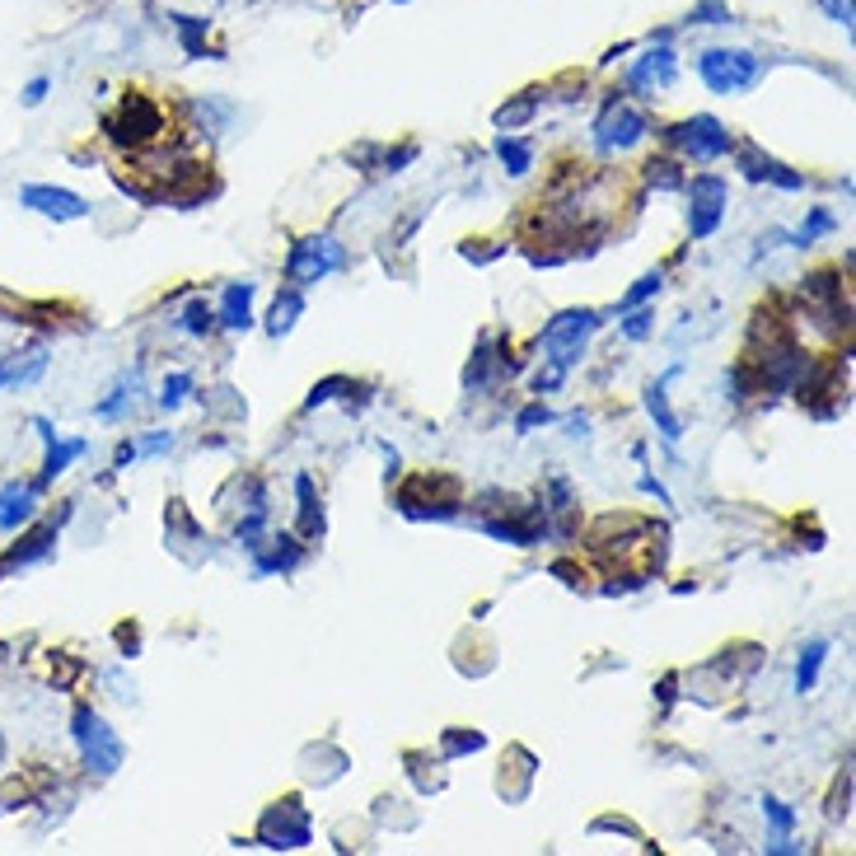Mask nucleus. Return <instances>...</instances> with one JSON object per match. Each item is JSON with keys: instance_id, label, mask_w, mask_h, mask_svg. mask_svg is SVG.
<instances>
[{"instance_id": "obj_1", "label": "nucleus", "mask_w": 856, "mask_h": 856, "mask_svg": "<svg viewBox=\"0 0 856 856\" xmlns=\"http://www.w3.org/2000/svg\"><path fill=\"white\" fill-rule=\"evenodd\" d=\"M103 131L113 136L117 146L146 150L164 136V108L150 99V94H127V99L117 103V113H108Z\"/></svg>"}, {"instance_id": "obj_2", "label": "nucleus", "mask_w": 856, "mask_h": 856, "mask_svg": "<svg viewBox=\"0 0 856 856\" xmlns=\"http://www.w3.org/2000/svg\"><path fill=\"white\" fill-rule=\"evenodd\" d=\"M697 71H702L711 94H744V89L758 85L763 61L754 52H744V47H711V52H702Z\"/></svg>"}, {"instance_id": "obj_3", "label": "nucleus", "mask_w": 856, "mask_h": 856, "mask_svg": "<svg viewBox=\"0 0 856 856\" xmlns=\"http://www.w3.org/2000/svg\"><path fill=\"white\" fill-rule=\"evenodd\" d=\"M599 328V314L595 309H566V314H557V319L543 328V351H548V365L552 370H571V365L585 356V342H590V333Z\"/></svg>"}, {"instance_id": "obj_4", "label": "nucleus", "mask_w": 856, "mask_h": 856, "mask_svg": "<svg viewBox=\"0 0 856 856\" xmlns=\"http://www.w3.org/2000/svg\"><path fill=\"white\" fill-rule=\"evenodd\" d=\"M71 735H75V744H80V758H85L89 772L113 777V772L122 768V744H117V735L108 730V721H103L94 707H75Z\"/></svg>"}, {"instance_id": "obj_5", "label": "nucleus", "mask_w": 856, "mask_h": 856, "mask_svg": "<svg viewBox=\"0 0 856 856\" xmlns=\"http://www.w3.org/2000/svg\"><path fill=\"white\" fill-rule=\"evenodd\" d=\"M646 127H651L646 113H637L623 94H613V99L604 103L599 122H595V146L604 150V155H623V150H632L641 136H646Z\"/></svg>"}, {"instance_id": "obj_6", "label": "nucleus", "mask_w": 856, "mask_h": 856, "mask_svg": "<svg viewBox=\"0 0 856 856\" xmlns=\"http://www.w3.org/2000/svg\"><path fill=\"white\" fill-rule=\"evenodd\" d=\"M342 244L337 239H328V234H309V239H300V244L291 248V258H286V281H295V286H314V281H323V276H333L337 267H342Z\"/></svg>"}, {"instance_id": "obj_7", "label": "nucleus", "mask_w": 856, "mask_h": 856, "mask_svg": "<svg viewBox=\"0 0 856 856\" xmlns=\"http://www.w3.org/2000/svg\"><path fill=\"white\" fill-rule=\"evenodd\" d=\"M258 842H262V847H272V852H295V847H305V842H309V814H305V805H300L295 796L276 800L272 810L262 814Z\"/></svg>"}, {"instance_id": "obj_8", "label": "nucleus", "mask_w": 856, "mask_h": 856, "mask_svg": "<svg viewBox=\"0 0 856 856\" xmlns=\"http://www.w3.org/2000/svg\"><path fill=\"white\" fill-rule=\"evenodd\" d=\"M665 141H669V146H679L683 155H693V160L711 164V160H721V155L730 150V131L721 127L716 117L697 113V117H688V122H679V127H669Z\"/></svg>"}, {"instance_id": "obj_9", "label": "nucleus", "mask_w": 856, "mask_h": 856, "mask_svg": "<svg viewBox=\"0 0 856 856\" xmlns=\"http://www.w3.org/2000/svg\"><path fill=\"white\" fill-rule=\"evenodd\" d=\"M726 202H730L726 178H716V174H697L693 178V188H688V230H693V239L716 234L721 216H726Z\"/></svg>"}, {"instance_id": "obj_10", "label": "nucleus", "mask_w": 856, "mask_h": 856, "mask_svg": "<svg viewBox=\"0 0 856 856\" xmlns=\"http://www.w3.org/2000/svg\"><path fill=\"white\" fill-rule=\"evenodd\" d=\"M440 478H412L398 492V510H403L407 520H450L454 510H459V492H445L436 496Z\"/></svg>"}, {"instance_id": "obj_11", "label": "nucleus", "mask_w": 856, "mask_h": 856, "mask_svg": "<svg viewBox=\"0 0 856 856\" xmlns=\"http://www.w3.org/2000/svg\"><path fill=\"white\" fill-rule=\"evenodd\" d=\"M19 202L29 206V211H38V216L47 220H85L89 206L80 192H66V188H47V183H33V188L19 192Z\"/></svg>"}, {"instance_id": "obj_12", "label": "nucleus", "mask_w": 856, "mask_h": 856, "mask_svg": "<svg viewBox=\"0 0 856 856\" xmlns=\"http://www.w3.org/2000/svg\"><path fill=\"white\" fill-rule=\"evenodd\" d=\"M38 431H43V440H47V464H43V473H38L33 487H47L52 478H61V473L71 468V459L85 454V440H57V431H52L43 417H38Z\"/></svg>"}, {"instance_id": "obj_13", "label": "nucleus", "mask_w": 856, "mask_h": 856, "mask_svg": "<svg viewBox=\"0 0 856 856\" xmlns=\"http://www.w3.org/2000/svg\"><path fill=\"white\" fill-rule=\"evenodd\" d=\"M33 506H38V487H33V482H10V487L0 492V529L15 534L19 524L33 520Z\"/></svg>"}, {"instance_id": "obj_14", "label": "nucleus", "mask_w": 856, "mask_h": 856, "mask_svg": "<svg viewBox=\"0 0 856 856\" xmlns=\"http://www.w3.org/2000/svg\"><path fill=\"white\" fill-rule=\"evenodd\" d=\"M52 543H57V524H38V529H29L15 548L0 557V576H5V571H15V566H29V562H38V557H47Z\"/></svg>"}, {"instance_id": "obj_15", "label": "nucleus", "mask_w": 856, "mask_h": 856, "mask_svg": "<svg viewBox=\"0 0 856 856\" xmlns=\"http://www.w3.org/2000/svg\"><path fill=\"white\" fill-rule=\"evenodd\" d=\"M248 548L258 552V566H253L258 576H272V571H291V566L300 562V543H295L291 534H281V538H267V543H262V538H253Z\"/></svg>"}, {"instance_id": "obj_16", "label": "nucleus", "mask_w": 856, "mask_h": 856, "mask_svg": "<svg viewBox=\"0 0 856 856\" xmlns=\"http://www.w3.org/2000/svg\"><path fill=\"white\" fill-rule=\"evenodd\" d=\"M674 375H679V370H665V375H660L651 389H646V412L655 417V426H660V436H665V440H679L683 436V426H679V417L669 412V393H665Z\"/></svg>"}, {"instance_id": "obj_17", "label": "nucleus", "mask_w": 856, "mask_h": 856, "mask_svg": "<svg viewBox=\"0 0 856 856\" xmlns=\"http://www.w3.org/2000/svg\"><path fill=\"white\" fill-rule=\"evenodd\" d=\"M220 323H225V328H234V333H244L248 323H253V281H234V286H225V300H220Z\"/></svg>"}, {"instance_id": "obj_18", "label": "nucleus", "mask_w": 856, "mask_h": 856, "mask_svg": "<svg viewBox=\"0 0 856 856\" xmlns=\"http://www.w3.org/2000/svg\"><path fill=\"white\" fill-rule=\"evenodd\" d=\"M632 85L637 89H669L674 85V52L669 47H655L651 57L637 61V71H632Z\"/></svg>"}, {"instance_id": "obj_19", "label": "nucleus", "mask_w": 856, "mask_h": 856, "mask_svg": "<svg viewBox=\"0 0 856 856\" xmlns=\"http://www.w3.org/2000/svg\"><path fill=\"white\" fill-rule=\"evenodd\" d=\"M295 496H300V538H319L323 534V506L314 496V482L300 473L295 478Z\"/></svg>"}, {"instance_id": "obj_20", "label": "nucleus", "mask_w": 856, "mask_h": 856, "mask_svg": "<svg viewBox=\"0 0 856 856\" xmlns=\"http://www.w3.org/2000/svg\"><path fill=\"white\" fill-rule=\"evenodd\" d=\"M305 314V295L300 291H286V295H276V305H272V314H267V333L272 337H286L295 328V319Z\"/></svg>"}, {"instance_id": "obj_21", "label": "nucleus", "mask_w": 856, "mask_h": 856, "mask_svg": "<svg viewBox=\"0 0 856 856\" xmlns=\"http://www.w3.org/2000/svg\"><path fill=\"white\" fill-rule=\"evenodd\" d=\"M47 370V351H29L24 361H0V389L5 384H33Z\"/></svg>"}, {"instance_id": "obj_22", "label": "nucleus", "mask_w": 856, "mask_h": 856, "mask_svg": "<svg viewBox=\"0 0 856 856\" xmlns=\"http://www.w3.org/2000/svg\"><path fill=\"white\" fill-rule=\"evenodd\" d=\"M824 655H828V641H810V646L800 651V660H796V693H810V688H814Z\"/></svg>"}, {"instance_id": "obj_23", "label": "nucleus", "mask_w": 856, "mask_h": 856, "mask_svg": "<svg viewBox=\"0 0 856 856\" xmlns=\"http://www.w3.org/2000/svg\"><path fill=\"white\" fill-rule=\"evenodd\" d=\"M496 155H501V164H506V174H529V164H534V150H529V141H515V136H501L496 141Z\"/></svg>"}, {"instance_id": "obj_24", "label": "nucleus", "mask_w": 856, "mask_h": 856, "mask_svg": "<svg viewBox=\"0 0 856 856\" xmlns=\"http://www.w3.org/2000/svg\"><path fill=\"white\" fill-rule=\"evenodd\" d=\"M534 108H538V94H524V99L506 103V108H496V127H501V131H515L520 122H529V117H534Z\"/></svg>"}, {"instance_id": "obj_25", "label": "nucleus", "mask_w": 856, "mask_h": 856, "mask_svg": "<svg viewBox=\"0 0 856 856\" xmlns=\"http://www.w3.org/2000/svg\"><path fill=\"white\" fill-rule=\"evenodd\" d=\"M211 323H216L211 305H206V300H192V305L183 309V319H178V328H183V333H192V337H206V333H211Z\"/></svg>"}, {"instance_id": "obj_26", "label": "nucleus", "mask_w": 856, "mask_h": 856, "mask_svg": "<svg viewBox=\"0 0 856 856\" xmlns=\"http://www.w3.org/2000/svg\"><path fill=\"white\" fill-rule=\"evenodd\" d=\"M646 183L660 188V192H674V188H683V174H679V164L674 160H651L646 164Z\"/></svg>"}, {"instance_id": "obj_27", "label": "nucleus", "mask_w": 856, "mask_h": 856, "mask_svg": "<svg viewBox=\"0 0 856 856\" xmlns=\"http://www.w3.org/2000/svg\"><path fill=\"white\" fill-rule=\"evenodd\" d=\"M492 342H478V351H473V365H468V375H464V384L468 389H482L487 384V370H492Z\"/></svg>"}, {"instance_id": "obj_28", "label": "nucleus", "mask_w": 856, "mask_h": 856, "mask_svg": "<svg viewBox=\"0 0 856 856\" xmlns=\"http://www.w3.org/2000/svg\"><path fill=\"white\" fill-rule=\"evenodd\" d=\"M482 735L478 730H450V735H445V758H459V754H478L482 749Z\"/></svg>"}, {"instance_id": "obj_29", "label": "nucleus", "mask_w": 856, "mask_h": 856, "mask_svg": "<svg viewBox=\"0 0 856 856\" xmlns=\"http://www.w3.org/2000/svg\"><path fill=\"white\" fill-rule=\"evenodd\" d=\"M660 286H665V281H660V272H651V276H641L637 286H632V291H627V295H623V305H618V309H623V314H627V309H637V305H646V300H651V295H660Z\"/></svg>"}, {"instance_id": "obj_30", "label": "nucleus", "mask_w": 856, "mask_h": 856, "mask_svg": "<svg viewBox=\"0 0 856 856\" xmlns=\"http://www.w3.org/2000/svg\"><path fill=\"white\" fill-rule=\"evenodd\" d=\"M351 389H356L351 379H323V384H314V393H309V398H305V407H309V412H314V407H319V403H333L337 393H351Z\"/></svg>"}, {"instance_id": "obj_31", "label": "nucleus", "mask_w": 856, "mask_h": 856, "mask_svg": "<svg viewBox=\"0 0 856 856\" xmlns=\"http://www.w3.org/2000/svg\"><path fill=\"white\" fill-rule=\"evenodd\" d=\"M740 169H744L749 183H763V178H768V155L754 150V146H740Z\"/></svg>"}, {"instance_id": "obj_32", "label": "nucleus", "mask_w": 856, "mask_h": 856, "mask_svg": "<svg viewBox=\"0 0 856 856\" xmlns=\"http://www.w3.org/2000/svg\"><path fill=\"white\" fill-rule=\"evenodd\" d=\"M192 393V375H174V379H164V393H160V407L169 412V407H178L183 398Z\"/></svg>"}, {"instance_id": "obj_33", "label": "nucleus", "mask_w": 856, "mask_h": 856, "mask_svg": "<svg viewBox=\"0 0 856 856\" xmlns=\"http://www.w3.org/2000/svg\"><path fill=\"white\" fill-rule=\"evenodd\" d=\"M833 225H838V220L828 216V211H814V216L805 220V230L796 234V244H800V248H805V244H814V239H819V234H828V230H833Z\"/></svg>"}, {"instance_id": "obj_34", "label": "nucleus", "mask_w": 856, "mask_h": 856, "mask_svg": "<svg viewBox=\"0 0 856 856\" xmlns=\"http://www.w3.org/2000/svg\"><path fill=\"white\" fill-rule=\"evenodd\" d=\"M131 389H136V379H122V384L113 389V398H103V403H99V417H117V412L127 407V398H136Z\"/></svg>"}, {"instance_id": "obj_35", "label": "nucleus", "mask_w": 856, "mask_h": 856, "mask_svg": "<svg viewBox=\"0 0 856 856\" xmlns=\"http://www.w3.org/2000/svg\"><path fill=\"white\" fill-rule=\"evenodd\" d=\"M763 814H768V819H772V828H777L782 838H786V833H791V828H796V814L786 810L782 800H772V796H768V800H763Z\"/></svg>"}, {"instance_id": "obj_36", "label": "nucleus", "mask_w": 856, "mask_h": 856, "mask_svg": "<svg viewBox=\"0 0 856 856\" xmlns=\"http://www.w3.org/2000/svg\"><path fill=\"white\" fill-rule=\"evenodd\" d=\"M763 183H777V188H786V192L805 188V178L791 174V169H786V164H777V160H768V178H763Z\"/></svg>"}, {"instance_id": "obj_37", "label": "nucleus", "mask_w": 856, "mask_h": 856, "mask_svg": "<svg viewBox=\"0 0 856 856\" xmlns=\"http://www.w3.org/2000/svg\"><path fill=\"white\" fill-rule=\"evenodd\" d=\"M543 421H552V412H548L543 403H534V407H524V412H520V421H515V431L524 436V431H534V426H543Z\"/></svg>"}, {"instance_id": "obj_38", "label": "nucleus", "mask_w": 856, "mask_h": 856, "mask_svg": "<svg viewBox=\"0 0 856 856\" xmlns=\"http://www.w3.org/2000/svg\"><path fill=\"white\" fill-rule=\"evenodd\" d=\"M693 19H697V24H726L730 10L721 5V0H707V5H697V10H693Z\"/></svg>"}, {"instance_id": "obj_39", "label": "nucleus", "mask_w": 856, "mask_h": 856, "mask_svg": "<svg viewBox=\"0 0 856 856\" xmlns=\"http://www.w3.org/2000/svg\"><path fill=\"white\" fill-rule=\"evenodd\" d=\"M651 319H655L651 309H637V314H632V319H627V323H623V333H627V337H632V342H641V337L651 333Z\"/></svg>"}, {"instance_id": "obj_40", "label": "nucleus", "mask_w": 856, "mask_h": 856, "mask_svg": "<svg viewBox=\"0 0 856 856\" xmlns=\"http://www.w3.org/2000/svg\"><path fill=\"white\" fill-rule=\"evenodd\" d=\"M819 5H824V10H828V19H838L842 29L852 24V0H819Z\"/></svg>"}, {"instance_id": "obj_41", "label": "nucleus", "mask_w": 856, "mask_h": 856, "mask_svg": "<svg viewBox=\"0 0 856 856\" xmlns=\"http://www.w3.org/2000/svg\"><path fill=\"white\" fill-rule=\"evenodd\" d=\"M169 445H174V436H169V431H160V436H150L146 445H136V454H164Z\"/></svg>"}, {"instance_id": "obj_42", "label": "nucleus", "mask_w": 856, "mask_h": 856, "mask_svg": "<svg viewBox=\"0 0 856 856\" xmlns=\"http://www.w3.org/2000/svg\"><path fill=\"white\" fill-rule=\"evenodd\" d=\"M43 94H47V80H43V75H38V80H33V85L24 89V103H29V108H33V103H43Z\"/></svg>"}, {"instance_id": "obj_43", "label": "nucleus", "mask_w": 856, "mask_h": 856, "mask_svg": "<svg viewBox=\"0 0 856 856\" xmlns=\"http://www.w3.org/2000/svg\"><path fill=\"white\" fill-rule=\"evenodd\" d=\"M131 459H136V445H122V450H117V468H127Z\"/></svg>"}, {"instance_id": "obj_44", "label": "nucleus", "mask_w": 856, "mask_h": 856, "mask_svg": "<svg viewBox=\"0 0 856 856\" xmlns=\"http://www.w3.org/2000/svg\"><path fill=\"white\" fill-rule=\"evenodd\" d=\"M0 768H5V735H0Z\"/></svg>"}]
</instances>
